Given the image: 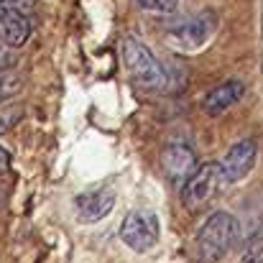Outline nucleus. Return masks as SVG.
I'll use <instances>...</instances> for the list:
<instances>
[{
  "instance_id": "nucleus-1",
  "label": "nucleus",
  "mask_w": 263,
  "mask_h": 263,
  "mask_svg": "<svg viewBox=\"0 0 263 263\" xmlns=\"http://www.w3.org/2000/svg\"><path fill=\"white\" fill-rule=\"evenodd\" d=\"M238 235L235 217L228 212H215L207 217L197 235V263H217L230 248Z\"/></svg>"
},
{
  "instance_id": "nucleus-2",
  "label": "nucleus",
  "mask_w": 263,
  "mask_h": 263,
  "mask_svg": "<svg viewBox=\"0 0 263 263\" xmlns=\"http://www.w3.org/2000/svg\"><path fill=\"white\" fill-rule=\"evenodd\" d=\"M123 64L130 74V80L143 89H164L166 87V72L159 64V59L136 39L123 41Z\"/></svg>"
},
{
  "instance_id": "nucleus-3",
  "label": "nucleus",
  "mask_w": 263,
  "mask_h": 263,
  "mask_svg": "<svg viewBox=\"0 0 263 263\" xmlns=\"http://www.w3.org/2000/svg\"><path fill=\"white\" fill-rule=\"evenodd\" d=\"M225 184L222 179V169L220 164H204L199 169H194V174L184 181V189H181V202L189 207V210H199L204 207L210 199H215L217 189Z\"/></svg>"
},
{
  "instance_id": "nucleus-4",
  "label": "nucleus",
  "mask_w": 263,
  "mask_h": 263,
  "mask_svg": "<svg viewBox=\"0 0 263 263\" xmlns=\"http://www.w3.org/2000/svg\"><path fill=\"white\" fill-rule=\"evenodd\" d=\"M120 238L136 253H146L159 243V217L154 212H130L120 225Z\"/></svg>"
},
{
  "instance_id": "nucleus-5",
  "label": "nucleus",
  "mask_w": 263,
  "mask_h": 263,
  "mask_svg": "<svg viewBox=\"0 0 263 263\" xmlns=\"http://www.w3.org/2000/svg\"><path fill=\"white\" fill-rule=\"evenodd\" d=\"M215 26H217L215 13H212V10H202V13H197V15L181 21L179 26H174V28L169 31V39L174 41L179 49H186V51H189V49H199V46L212 36Z\"/></svg>"
},
{
  "instance_id": "nucleus-6",
  "label": "nucleus",
  "mask_w": 263,
  "mask_h": 263,
  "mask_svg": "<svg viewBox=\"0 0 263 263\" xmlns=\"http://www.w3.org/2000/svg\"><path fill=\"white\" fill-rule=\"evenodd\" d=\"M256 156H258V148L253 141H240L233 148H228V154L220 161L225 184H235V181L246 179L256 166Z\"/></svg>"
},
{
  "instance_id": "nucleus-7",
  "label": "nucleus",
  "mask_w": 263,
  "mask_h": 263,
  "mask_svg": "<svg viewBox=\"0 0 263 263\" xmlns=\"http://www.w3.org/2000/svg\"><path fill=\"white\" fill-rule=\"evenodd\" d=\"M31 36V21L21 5L0 0V39L10 46H23Z\"/></svg>"
},
{
  "instance_id": "nucleus-8",
  "label": "nucleus",
  "mask_w": 263,
  "mask_h": 263,
  "mask_svg": "<svg viewBox=\"0 0 263 263\" xmlns=\"http://www.w3.org/2000/svg\"><path fill=\"white\" fill-rule=\"evenodd\" d=\"M74 207L82 222H97L105 215H110V210L115 207V194L110 189H92L77 197Z\"/></svg>"
},
{
  "instance_id": "nucleus-9",
  "label": "nucleus",
  "mask_w": 263,
  "mask_h": 263,
  "mask_svg": "<svg viewBox=\"0 0 263 263\" xmlns=\"http://www.w3.org/2000/svg\"><path fill=\"white\" fill-rule=\"evenodd\" d=\"M161 164L172 181H186L197 169V156L186 146H169L161 156Z\"/></svg>"
},
{
  "instance_id": "nucleus-10",
  "label": "nucleus",
  "mask_w": 263,
  "mask_h": 263,
  "mask_svg": "<svg viewBox=\"0 0 263 263\" xmlns=\"http://www.w3.org/2000/svg\"><path fill=\"white\" fill-rule=\"evenodd\" d=\"M243 82H235V80H230V82H225V85H220V87H215L212 92H207V97H204V110H207V115H220V112H225V110H230L240 97H243Z\"/></svg>"
},
{
  "instance_id": "nucleus-11",
  "label": "nucleus",
  "mask_w": 263,
  "mask_h": 263,
  "mask_svg": "<svg viewBox=\"0 0 263 263\" xmlns=\"http://www.w3.org/2000/svg\"><path fill=\"white\" fill-rule=\"evenodd\" d=\"M21 89H23V77L21 74H13L10 69H3L0 72V102L13 100Z\"/></svg>"
},
{
  "instance_id": "nucleus-12",
  "label": "nucleus",
  "mask_w": 263,
  "mask_h": 263,
  "mask_svg": "<svg viewBox=\"0 0 263 263\" xmlns=\"http://www.w3.org/2000/svg\"><path fill=\"white\" fill-rule=\"evenodd\" d=\"M141 10L148 13H159V15H169L176 10V0H136Z\"/></svg>"
},
{
  "instance_id": "nucleus-13",
  "label": "nucleus",
  "mask_w": 263,
  "mask_h": 263,
  "mask_svg": "<svg viewBox=\"0 0 263 263\" xmlns=\"http://www.w3.org/2000/svg\"><path fill=\"white\" fill-rule=\"evenodd\" d=\"M21 62V54H18V46H10L0 39V72L3 69H13L15 64Z\"/></svg>"
},
{
  "instance_id": "nucleus-14",
  "label": "nucleus",
  "mask_w": 263,
  "mask_h": 263,
  "mask_svg": "<svg viewBox=\"0 0 263 263\" xmlns=\"http://www.w3.org/2000/svg\"><path fill=\"white\" fill-rule=\"evenodd\" d=\"M21 120V110H10V112H0V133H8L15 123Z\"/></svg>"
},
{
  "instance_id": "nucleus-15",
  "label": "nucleus",
  "mask_w": 263,
  "mask_h": 263,
  "mask_svg": "<svg viewBox=\"0 0 263 263\" xmlns=\"http://www.w3.org/2000/svg\"><path fill=\"white\" fill-rule=\"evenodd\" d=\"M8 169H10V154H8V151L0 146V176L5 174Z\"/></svg>"
}]
</instances>
